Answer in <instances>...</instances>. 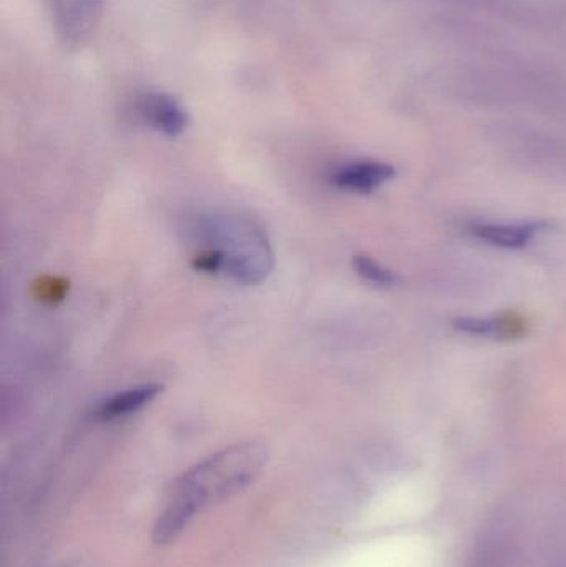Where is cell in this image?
<instances>
[{
	"instance_id": "1",
	"label": "cell",
	"mask_w": 566,
	"mask_h": 567,
	"mask_svg": "<svg viewBox=\"0 0 566 567\" xmlns=\"http://www.w3.org/2000/svg\"><path fill=\"white\" fill-rule=\"evenodd\" d=\"M268 452L258 442L238 443L199 462L179 476L153 529L156 545L175 542L209 506L248 488L265 468Z\"/></svg>"
},
{
	"instance_id": "2",
	"label": "cell",
	"mask_w": 566,
	"mask_h": 567,
	"mask_svg": "<svg viewBox=\"0 0 566 567\" xmlns=\"http://www.w3.org/2000/svg\"><path fill=\"white\" fill-rule=\"evenodd\" d=\"M199 251L193 268L206 275H223L243 286H258L275 266L271 243L265 229L243 216L199 218L192 226Z\"/></svg>"
},
{
	"instance_id": "3",
	"label": "cell",
	"mask_w": 566,
	"mask_h": 567,
	"mask_svg": "<svg viewBox=\"0 0 566 567\" xmlns=\"http://www.w3.org/2000/svg\"><path fill=\"white\" fill-rule=\"evenodd\" d=\"M59 39L70 50L82 49L95 35L105 0H49Z\"/></svg>"
},
{
	"instance_id": "4",
	"label": "cell",
	"mask_w": 566,
	"mask_h": 567,
	"mask_svg": "<svg viewBox=\"0 0 566 567\" xmlns=\"http://www.w3.org/2000/svg\"><path fill=\"white\" fill-rule=\"evenodd\" d=\"M132 110L140 123L168 138L182 135L189 123L188 113L182 103L158 90H143L136 93Z\"/></svg>"
},
{
	"instance_id": "5",
	"label": "cell",
	"mask_w": 566,
	"mask_h": 567,
	"mask_svg": "<svg viewBox=\"0 0 566 567\" xmlns=\"http://www.w3.org/2000/svg\"><path fill=\"white\" fill-rule=\"evenodd\" d=\"M394 176V166L368 159V162H356L341 166L331 176V183L342 192L372 193Z\"/></svg>"
},
{
	"instance_id": "6",
	"label": "cell",
	"mask_w": 566,
	"mask_h": 567,
	"mask_svg": "<svg viewBox=\"0 0 566 567\" xmlns=\"http://www.w3.org/2000/svg\"><path fill=\"white\" fill-rule=\"evenodd\" d=\"M162 392L163 386L159 383L132 386V389L123 390V392L115 393L100 402L95 409V416L103 422L125 419L152 403Z\"/></svg>"
},
{
	"instance_id": "7",
	"label": "cell",
	"mask_w": 566,
	"mask_h": 567,
	"mask_svg": "<svg viewBox=\"0 0 566 567\" xmlns=\"http://www.w3.org/2000/svg\"><path fill=\"white\" fill-rule=\"evenodd\" d=\"M545 223H524V225H491L477 223L471 226L472 235L481 241L504 249H522L545 228Z\"/></svg>"
},
{
	"instance_id": "8",
	"label": "cell",
	"mask_w": 566,
	"mask_h": 567,
	"mask_svg": "<svg viewBox=\"0 0 566 567\" xmlns=\"http://www.w3.org/2000/svg\"><path fill=\"white\" fill-rule=\"evenodd\" d=\"M521 320H515L512 316L491 317H462L455 320V327L461 332L472 333V336H515L521 330Z\"/></svg>"
},
{
	"instance_id": "9",
	"label": "cell",
	"mask_w": 566,
	"mask_h": 567,
	"mask_svg": "<svg viewBox=\"0 0 566 567\" xmlns=\"http://www.w3.org/2000/svg\"><path fill=\"white\" fill-rule=\"evenodd\" d=\"M352 266L358 276H361L364 281L374 284L378 287H392L398 282V276L394 272L389 271L388 268L381 265V262L372 259L368 255H358L352 259Z\"/></svg>"
}]
</instances>
